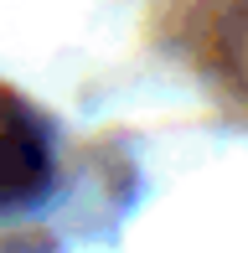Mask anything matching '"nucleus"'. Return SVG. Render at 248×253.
<instances>
[{
  "label": "nucleus",
  "mask_w": 248,
  "mask_h": 253,
  "mask_svg": "<svg viewBox=\"0 0 248 253\" xmlns=\"http://www.w3.org/2000/svg\"><path fill=\"white\" fill-rule=\"evenodd\" d=\"M47 181V145L26 119H0V202H26Z\"/></svg>",
  "instance_id": "1"
}]
</instances>
